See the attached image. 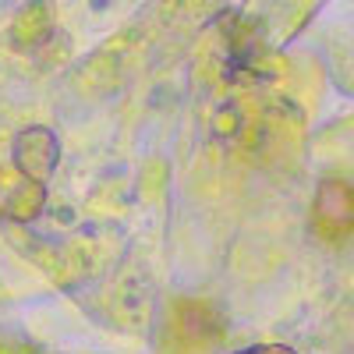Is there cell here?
<instances>
[{
    "instance_id": "cell-5",
    "label": "cell",
    "mask_w": 354,
    "mask_h": 354,
    "mask_svg": "<svg viewBox=\"0 0 354 354\" xmlns=\"http://www.w3.org/2000/svg\"><path fill=\"white\" fill-rule=\"evenodd\" d=\"M43 202H46V185L28 181V185H21V188L8 198V213H11L15 220H32V216H39Z\"/></svg>"
},
{
    "instance_id": "cell-2",
    "label": "cell",
    "mask_w": 354,
    "mask_h": 354,
    "mask_svg": "<svg viewBox=\"0 0 354 354\" xmlns=\"http://www.w3.org/2000/svg\"><path fill=\"white\" fill-rule=\"evenodd\" d=\"M11 156H15V167L21 170L25 181L46 185L57 170V163H61V138L43 124L21 128L11 142Z\"/></svg>"
},
{
    "instance_id": "cell-1",
    "label": "cell",
    "mask_w": 354,
    "mask_h": 354,
    "mask_svg": "<svg viewBox=\"0 0 354 354\" xmlns=\"http://www.w3.org/2000/svg\"><path fill=\"white\" fill-rule=\"evenodd\" d=\"M312 227L322 241L340 245L347 238H354V185L330 177L322 181L312 202Z\"/></svg>"
},
{
    "instance_id": "cell-4",
    "label": "cell",
    "mask_w": 354,
    "mask_h": 354,
    "mask_svg": "<svg viewBox=\"0 0 354 354\" xmlns=\"http://www.w3.org/2000/svg\"><path fill=\"white\" fill-rule=\"evenodd\" d=\"M53 32V8H50V0H32V4H25L18 21H15V39L21 46L28 43H39Z\"/></svg>"
},
{
    "instance_id": "cell-3",
    "label": "cell",
    "mask_w": 354,
    "mask_h": 354,
    "mask_svg": "<svg viewBox=\"0 0 354 354\" xmlns=\"http://www.w3.org/2000/svg\"><path fill=\"white\" fill-rule=\"evenodd\" d=\"M209 308H202V305H181L174 315V337H181V340H192V347H205L216 333L220 326H209Z\"/></svg>"
},
{
    "instance_id": "cell-6",
    "label": "cell",
    "mask_w": 354,
    "mask_h": 354,
    "mask_svg": "<svg viewBox=\"0 0 354 354\" xmlns=\"http://www.w3.org/2000/svg\"><path fill=\"white\" fill-rule=\"evenodd\" d=\"M238 354H298V351L287 347V344H255V347H245Z\"/></svg>"
}]
</instances>
